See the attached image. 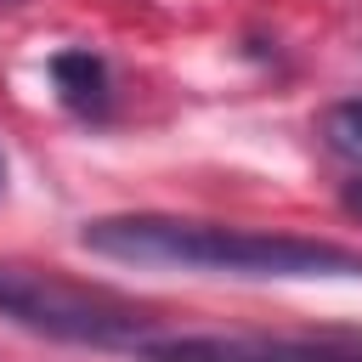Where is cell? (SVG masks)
Here are the masks:
<instances>
[{
    "mask_svg": "<svg viewBox=\"0 0 362 362\" xmlns=\"http://www.w3.org/2000/svg\"><path fill=\"white\" fill-rule=\"evenodd\" d=\"M79 243L119 266H181L226 277H362V249L305 232H255L192 215H96L79 226Z\"/></svg>",
    "mask_w": 362,
    "mask_h": 362,
    "instance_id": "1",
    "label": "cell"
},
{
    "mask_svg": "<svg viewBox=\"0 0 362 362\" xmlns=\"http://www.w3.org/2000/svg\"><path fill=\"white\" fill-rule=\"evenodd\" d=\"M0 317L57 345H90L124 356L136 351L141 334L170 322L153 305H136L130 294H113L102 283H74L62 272H34V266H0Z\"/></svg>",
    "mask_w": 362,
    "mask_h": 362,
    "instance_id": "2",
    "label": "cell"
},
{
    "mask_svg": "<svg viewBox=\"0 0 362 362\" xmlns=\"http://www.w3.org/2000/svg\"><path fill=\"white\" fill-rule=\"evenodd\" d=\"M136 362H362V334L351 328H305V334H266V328H153L130 351Z\"/></svg>",
    "mask_w": 362,
    "mask_h": 362,
    "instance_id": "3",
    "label": "cell"
},
{
    "mask_svg": "<svg viewBox=\"0 0 362 362\" xmlns=\"http://www.w3.org/2000/svg\"><path fill=\"white\" fill-rule=\"evenodd\" d=\"M45 74H51V85H57V102L74 113V119H107L113 113V68H107V57L102 51H90V45H68V51H57L51 62H45Z\"/></svg>",
    "mask_w": 362,
    "mask_h": 362,
    "instance_id": "4",
    "label": "cell"
},
{
    "mask_svg": "<svg viewBox=\"0 0 362 362\" xmlns=\"http://www.w3.org/2000/svg\"><path fill=\"white\" fill-rule=\"evenodd\" d=\"M317 141L362 175V96H339L317 113Z\"/></svg>",
    "mask_w": 362,
    "mask_h": 362,
    "instance_id": "5",
    "label": "cell"
},
{
    "mask_svg": "<svg viewBox=\"0 0 362 362\" xmlns=\"http://www.w3.org/2000/svg\"><path fill=\"white\" fill-rule=\"evenodd\" d=\"M345 209H356V215H362V175L345 187Z\"/></svg>",
    "mask_w": 362,
    "mask_h": 362,
    "instance_id": "6",
    "label": "cell"
},
{
    "mask_svg": "<svg viewBox=\"0 0 362 362\" xmlns=\"http://www.w3.org/2000/svg\"><path fill=\"white\" fill-rule=\"evenodd\" d=\"M0 187H6V158H0Z\"/></svg>",
    "mask_w": 362,
    "mask_h": 362,
    "instance_id": "7",
    "label": "cell"
}]
</instances>
